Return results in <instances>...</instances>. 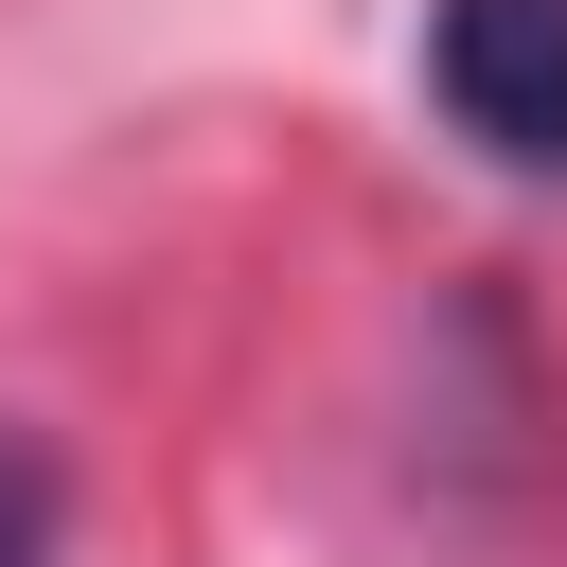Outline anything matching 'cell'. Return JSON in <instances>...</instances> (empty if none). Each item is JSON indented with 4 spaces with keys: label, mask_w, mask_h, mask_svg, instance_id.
Segmentation results:
<instances>
[{
    "label": "cell",
    "mask_w": 567,
    "mask_h": 567,
    "mask_svg": "<svg viewBox=\"0 0 567 567\" xmlns=\"http://www.w3.org/2000/svg\"><path fill=\"white\" fill-rule=\"evenodd\" d=\"M425 89L478 159L567 177V0H443L425 18Z\"/></svg>",
    "instance_id": "1"
},
{
    "label": "cell",
    "mask_w": 567,
    "mask_h": 567,
    "mask_svg": "<svg viewBox=\"0 0 567 567\" xmlns=\"http://www.w3.org/2000/svg\"><path fill=\"white\" fill-rule=\"evenodd\" d=\"M35 532H53V478H35L18 443H0V567H35Z\"/></svg>",
    "instance_id": "2"
}]
</instances>
